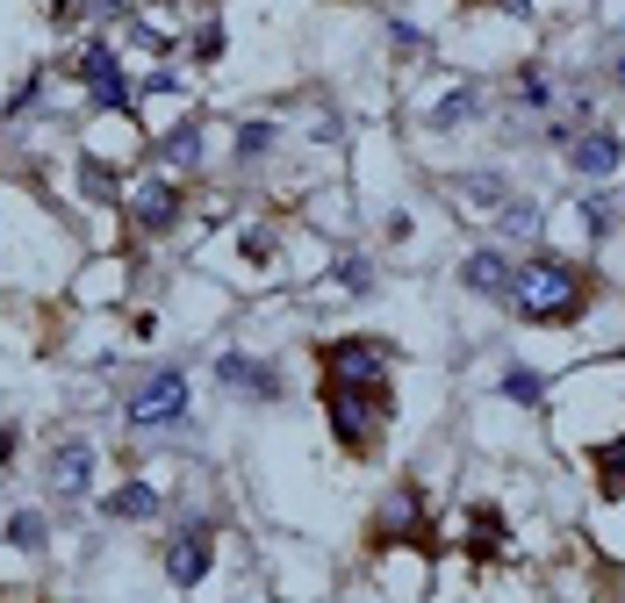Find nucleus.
Masks as SVG:
<instances>
[{"label": "nucleus", "instance_id": "nucleus-19", "mask_svg": "<svg viewBox=\"0 0 625 603\" xmlns=\"http://www.w3.org/2000/svg\"><path fill=\"white\" fill-rule=\"evenodd\" d=\"M80 180H87V194H94V202H116V172H108L101 158H87V166H80Z\"/></svg>", "mask_w": 625, "mask_h": 603}, {"label": "nucleus", "instance_id": "nucleus-2", "mask_svg": "<svg viewBox=\"0 0 625 603\" xmlns=\"http://www.w3.org/2000/svg\"><path fill=\"white\" fill-rule=\"evenodd\" d=\"M388 417V374H330V424L346 453H374V431Z\"/></svg>", "mask_w": 625, "mask_h": 603}, {"label": "nucleus", "instance_id": "nucleus-15", "mask_svg": "<svg viewBox=\"0 0 625 603\" xmlns=\"http://www.w3.org/2000/svg\"><path fill=\"white\" fill-rule=\"evenodd\" d=\"M44 539H51V532H44V517H36V510L8 517V546H15V553H44Z\"/></svg>", "mask_w": 625, "mask_h": 603}, {"label": "nucleus", "instance_id": "nucleus-20", "mask_svg": "<svg viewBox=\"0 0 625 603\" xmlns=\"http://www.w3.org/2000/svg\"><path fill=\"white\" fill-rule=\"evenodd\" d=\"M338 288L366 294V288H374V266H366V258H338Z\"/></svg>", "mask_w": 625, "mask_h": 603}, {"label": "nucleus", "instance_id": "nucleus-1", "mask_svg": "<svg viewBox=\"0 0 625 603\" xmlns=\"http://www.w3.org/2000/svg\"><path fill=\"white\" fill-rule=\"evenodd\" d=\"M504 302L525 316V324H575V316H582V274L561 266V258H546V252H532V258L510 266Z\"/></svg>", "mask_w": 625, "mask_h": 603}, {"label": "nucleus", "instance_id": "nucleus-4", "mask_svg": "<svg viewBox=\"0 0 625 603\" xmlns=\"http://www.w3.org/2000/svg\"><path fill=\"white\" fill-rule=\"evenodd\" d=\"M561 152H568L575 180H611V172L625 166V137H618V130H604V122H597V130H575Z\"/></svg>", "mask_w": 625, "mask_h": 603}, {"label": "nucleus", "instance_id": "nucleus-10", "mask_svg": "<svg viewBox=\"0 0 625 603\" xmlns=\"http://www.w3.org/2000/svg\"><path fill=\"white\" fill-rule=\"evenodd\" d=\"M130 208H137V224H144V230H173V216H180V194H173V180H144V188H137V202H130Z\"/></svg>", "mask_w": 625, "mask_h": 603}, {"label": "nucleus", "instance_id": "nucleus-5", "mask_svg": "<svg viewBox=\"0 0 625 603\" xmlns=\"http://www.w3.org/2000/svg\"><path fill=\"white\" fill-rule=\"evenodd\" d=\"M208 560H216V532L194 517V524H180V532H173V546H166V582H173V589H194V582L208 575Z\"/></svg>", "mask_w": 625, "mask_h": 603}, {"label": "nucleus", "instance_id": "nucleus-3", "mask_svg": "<svg viewBox=\"0 0 625 603\" xmlns=\"http://www.w3.org/2000/svg\"><path fill=\"white\" fill-rule=\"evenodd\" d=\"M180 417H188V374H180V366H158L137 396H130V424L166 431V424H180Z\"/></svg>", "mask_w": 625, "mask_h": 603}, {"label": "nucleus", "instance_id": "nucleus-9", "mask_svg": "<svg viewBox=\"0 0 625 603\" xmlns=\"http://www.w3.org/2000/svg\"><path fill=\"white\" fill-rule=\"evenodd\" d=\"M460 288L468 294H510V258L504 252H468L460 258Z\"/></svg>", "mask_w": 625, "mask_h": 603}, {"label": "nucleus", "instance_id": "nucleus-14", "mask_svg": "<svg viewBox=\"0 0 625 603\" xmlns=\"http://www.w3.org/2000/svg\"><path fill=\"white\" fill-rule=\"evenodd\" d=\"M158 152H166V166H194V158H202V130H194V122H180V130H166V137H158Z\"/></svg>", "mask_w": 625, "mask_h": 603}, {"label": "nucleus", "instance_id": "nucleus-18", "mask_svg": "<svg viewBox=\"0 0 625 603\" xmlns=\"http://www.w3.org/2000/svg\"><path fill=\"white\" fill-rule=\"evenodd\" d=\"M260 152H274V122H244L238 130V158H260Z\"/></svg>", "mask_w": 625, "mask_h": 603}, {"label": "nucleus", "instance_id": "nucleus-16", "mask_svg": "<svg viewBox=\"0 0 625 603\" xmlns=\"http://www.w3.org/2000/svg\"><path fill=\"white\" fill-rule=\"evenodd\" d=\"M496 224H504L510 238H539V202H504L496 208Z\"/></svg>", "mask_w": 625, "mask_h": 603}, {"label": "nucleus", "instance_id": "nucleus-8", "mask_svg": "<svg viewBox=\"0 0 625 603\" xmlns=\"http://www.w3.org/2000/svg\"><path fill=\"white\" fill-rule=\"evenodd\" d=\"M87 482H94V446L87 438H58L51 446V489L58 496H87Z\"/></svg>", "mask_w": 625, "mask_h": 603}, {"label": "nucleus", "instance_id": "nucleus-23", "mask_svg": "<svg viewBox=\"0 0 625 603\" xmlns=\"http://www.w3.org/2000/svg\"><path fill=\"white\" fill-rule=\"evenodd\" d=\"M611 80L625 86V44H618V51H611Z\"/></svg>", "mask_w": 625, "mask_h": 603}, {"label": "nucleus", "instance_id": "nucleus-21", "mask_svg": "<svg viewBox=\"0 0 625 603\" xmlns=\"http://www.w3.org/2000/svg\"><path fill=\"white\" fill-rule=\"evenodd\" d=\"M546 94H554V86H546V72L525 65V72H518V101H525V108H546Z\"/></svg>", "mask_w": 625, "mask_h": 603}, {"label": "nucleus", "instance_id": "nucleus-11", "mask_svg": "<svg viewBox=\"0 0 625 603\" xmlns=\"http://www.w3.org/2000/svg\"><path fill=\"white\" fill-rule=\"evenodd\" d=\"M108 517H122V524H144V517H158V489H144V482H122L116 496L101 503Z\"/></svg>", "mask_w": 625, "mask_h": 603}, {"label": "nucleus", "instance_id": "nucleus-7", "mask_svg": "<svg viewBox=\"0 0 625 603\" xmlns=\"http://www.w3.org/2000/svg\"><path fill=\"white\" fill-rule=\"evenodd\" d=\"M80 80H87V94L101 108H130V80H122V65H116V51L108 44H94L87 58H80Z\"/></svg>", "mask_w": 625, "mask_h": 603}, {"label": "nucleus", "instance_id": "nucleus-12", "mask_svg": "<svg viewBox=\"0 0 625 603\" xmlns=\"http://www.w3.org/2000/svg\"><path fill=\"white\" fill-rule=\"evenodd\" d=\"M474 116H482V86H453L446 101L432 108V130H468Z\"/></svg>", "mask_w": 625, "mask_h": 603}, {"label": "nucleus", "instance_id": "nucleus-22", "mask_svg": "<svg viewBox=\"0 0 625 603\" xmlns=\"http://www.w3.org/2000/svg\"><path fill=\"white\" fill-rule=\"evenodd\" d=\"M8 460H15V431L0 424V467H8Z\"/></svg>", "mask_w": 625, "mask_h": 603}, {"label": "nucleus", "instance_id": "nucleus-13", "mask_svg": "<svg viewBox=\"0 0 625 603\" xmlns=\"http://www.w3.org/2000/svg\"><path fill=\"white\" fill-rule=\"evenodd\" d=\"M460 202H474V208H504V202H510L504 172H460Z\"/></svg>", "mask_w": 625, "mask_h": 603}, {"label": "nucleus", "instance_id": "nucleus-6", "mask_svg": "<svg viewBox=\"0 0 625 603\" xmlns=\"http://www.w3.org/2000/svg\"><path fill=\"white\" fill-rule=\"evenodd\" d=\"M216 381H224L230 396H252V402H280V374L252 352H216Z\"/></svg>", "mask_w": 625, "mask_h": 603}, {"label": "nucleus", "instance_id": "nucleus-17", "mask_svg": "<svg viewBox=\"0 0 625 603\" xmlns=\"http://www.w3.org/2000/svg\"><path fill=\"white\" fill-rule=\"evenodd\" d=\"M539 388H546V381H539L532 366H510V374H504V396L510 402H539Z\"/></svg>", "mask_w": 625, "mask_h": 603}]
</instances>
